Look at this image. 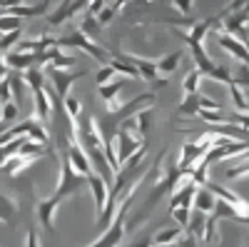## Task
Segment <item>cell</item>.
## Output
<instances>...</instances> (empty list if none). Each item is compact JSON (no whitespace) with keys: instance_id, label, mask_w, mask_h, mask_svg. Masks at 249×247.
I'll return each instance as SVG.
<instances>
[{"instance_id":"cell-1","label":"cell","mask_w":249,"mask_h":247,"mask_svg":"<svg viewBox=\"0 0 249 247\" xmlns=\"http://www.w3.org/2000/svg\"><path fill=\"white\" fill-rule=\"evenodd\" d=\"M57 45H62V48H77L82 53H88L95 63H100V65H110V60H112V53L110 50L97 45L95 38H90L88 33H82L80 28H70L62 38H57Z\"/></svg>"},{"instance_id":"cell-2","label":"cell","mask_w":249,"mask_h":247,"mask_svg":"<svg viewBox=\"0 0 249 247\" xmlns=\"http://www.w3.org/2000/svg\"><path fill=\"white\" fill-rule=\"evenodd\" d=\"M82 185H88V177H82L75 168H72V162L68 157V150L60 145V177H57V188L53 195H57L60 200H65V197H72Z\"/></svg>"},{"instance_id":"cell-3","label":"cell","mask_w":249,"mask_h":247,"mask_svg":"<svg viewBox=\"0 0 249 247\" xmlns=\"http://www.w3.org/2000/svg\"><path fill=\"white\" fill-rule=\"evenodd\" d=\"M249 152V140H234V137H224V135H214V142L210 152L202 157L204 165H217L222 160H230V157H239Z\"/></svg>"},{"instance_id":"cell-4","label":"cell","mask_w":249,"mask_h":247,"mask_svg":"<svg viewBox=\"0 0 249 247\" xmlns=\"http://www.w3.org/2000/svg\"><path fill=\"white\" fill-rule=\"evenodd\" d=\"M212 142H214V135L204 133L197 142H187V145H182V152H179V160H177V168L182 170V175L190 177L192 168H195V165H197L207 152H210Z\"/></svg>"},{"instance_id":"cell-5","label":"cell","mask_w":249,"mask_h":247,"mask_svg":"<svg viewBox=\"0 0 249 247\" xmlns=\"http://www.w3.org/2000/svg\"><path fill=\"white\" fill-rule=\"evenodd\" d=\"M45 75H48V80L53 82V88H55L57 97L65 100V97L70 95V88H72L85 73H82V70H75V73H72V70H62V68L48 65V68H45Z\"/></svg>"},{"instance_id":"cell-6","label":"cell","mask_w":249,"mask_h":247,"mask_svg":"<svg viewBox=\"0 0 249 247\" xmlns=\"http://www.w3.org/2000/svg\"><path fill=\"white\" fill-rule=\"evenodd\" d=\"M60 197L57 195H50V197H43L37 200L35 205V212H37V222L40 228L48 230V232H55V217H57V210H60Z\"/></svg>"},{"instance_id":"cell-7","label":"cell","mask_w":249,"mask_h":247,"mask_svg":"<svg viewBox=\"0 0 249 247\" xmlns=\"http://www.w3.org/2000/svg\"><path fill=\"white\" fill-rule=\"evenodd\" d=\"M117 57H122V60H127V63H132L135 68H137V73H140V80H144V82H157L160 77V73H157V60H150V57H142V55H135V53H115Z\"/></svg>"},{"instance_id":"cell-8","label":"cell","mask_w":249,"mask_h":247,"mask_svg":"<svg viewBox=\"0 0 249 247\" xmlns=\"http://www.w3.org/2000/svg\"><path fill=\"white\" fill-rule=\"evenodd\" d=\"M88 188H90V192H92V197H95V215L100 217L102 212H105L107 200H110V182L102 177V175L92 172V175L88 177Z\"/></svg>"},{"instance_id":"cell-9","label":"cell","mask_w":249,"mask_h":247,"mask_svg":"<svg viewBox=\"0 0 249 247\" xmlns=\"http://www.w3.org/2000/svg\"><path fill=\"white\" fill-rule=\"evenodd\" d=\"M217 45L224 50V53H230L237 63H244L249 65V48L242 43V40L237 35H230V33H217Z\"/></svg>"},{"instance_id":"cell-10","label":"cell","mask_w":249,"mask_h":247,"mask_svg":"<svg viewBox=\"0 0 249 247\" xmlns=\"http://www.w3.org/2000/svg\"><path fill=\"white\" fill-rule=\"evenodd\" d=\"M115 142H117V160H120V168L124 162H127L142 145H144V140L142 137H135V135H130V133H124V130H117V137H115ZM120 172V170H117Z\"/></svg>"},{"instance_id":"cell-11","label":"cell","mask_w":249,"mask_h":247,"mask_svg":"<svg viewBox=\"0 0 249 247\" xmlns=\"http://www.w3.org/2000/svg\"><path fill=\"white\" fill-rule=\"evenodd\" d=\"M53 110H55V105H53V100H50L48 90H45V88L33 90V115H35L40 122H43V125H48V122H50Z\"/></svg>"},{"instance_id":"cell-12","label":"cell","mask_w":249,"mask_h":247,"mask_svg":"<svg viewBox=\"0 0 249 247\" xmlns=\"http://www.w3.org/2000/svg\"><path fill=\"white\" fill-rule=\"evenodd\" d=\"M195 195H197V185L187 177L179 188L170 195V210L172 208H187V210H190L192 205H195Z\"/></svg>"},{"instance_id":"cell-13","label":"cell","mask_w":249,"mask_h":247,"mask_svg":"<svg viewBox=\"0 0 249 247\" xmlns=\"http://www.w3.org/2000/svg\"><path fill=\"white\" fill-rule=\"evenodd\" d=\"M204 188H210L219 200H224V202H230L232 208H237L242 215H249V202L242 197V195H237L234 190H230V188H222V185H217V182H207Z\"/></svg>"},{"instance_id":"cell-14","label":"cell","mask_w":249,"mask_h":247,"mask_svg":"<svg viewBox=\"0 0 249 247\" xmlns=\"http://www.w3.org/2000/svg\"><path fill=\"white\" fill-rule=\"evenodd\" d=\"M5 63H8V70H15V73H25L30 68H40L37 55H33V53H18V50L5 53Z\"/></svg>"},{"instance_id":"cell-15","label":"cell","mask_w":249,"mask_h":247,"mask_svg":"<svg viewBox=\"0 0 249 247\" xmlns=\"http://www.w3.org/2000/svg\"><path fill=\"white\" fill-rule=\"evenodd\" d=\"M187 48H190V53H192V63H195V68H197L204 77H210L212 70L217 68V63L210 57V53L204 50V45H202V43H190Z\"/></svg>"},{"instance_id":"cell-16","label":"cell","mask_w":249,"mask_h":247,"mask_svg":"<svg viewBox=\"0 0 249 247\" xmlns=\"http://www.w3.org/2000/svg\"><path fill=\"white\" fill-rule=\"evenodd\" d=\"M20 212V202L15 195L0 190V225H15Z\"/></svg>"},{"instance_id":"cell-17","label":"cell","mask_w":249,"mask_h":247,"mask_svg":"<svg viewBox=\"0 0 249 247\" xmlns=\"http://www.w3.org/2000/svg\"><path fill=\"white\" fill-rule=\"evenodd\" d=\"M120 93H122V82H110V85L100 88V95H102V100L107 102V113L110 115H117L124 108V102L120 100Z\"/></svg>"},{"instance_id":"cell-18","label":"cell","mask_w":249,"mask_h":247,"mask_svg":"<svg viewBox=\"0 0 249 247\" xmlns=\"http://www.w3.org/2000/svg\"><path fill=\"white\" fill-rule=\"evenodd\" d=\"M50 5L53 0H43L37 5H15V8H5L8 15H18V18H37V15H50Z\"/></svg>"},{"instance_id":"cell-19","label":"cell","mask_w":249,"mask_h":247,"mask_svg":"<svg viewBox=\"0 0 249 247\" xmlns=\"http://www.w3.org/2000/svg\"><path fill=\"white\" fill-rule=\"evenodd\" d=\"M214 205H217V195H214L210 188H197V195H195V208H197V212L212 215Z\"/></svg>"},{"instance_id":"cell-20","label":"cell","mask_w":249,"mask_h":247,"mask_svg":"<svg viewBox=\"0 0 249 247\" xmlns=\"http://www.w3.org/2000/svg\"><path fill=\"white\" fill-rule=\"evenodd\" d=\"M182 57H184L182 50H172V53H167V55H162V57L157 60V73H160V75H172V73L179 68Z\"/></svg>"},{"instance_id":"cell-21","label":"cell","mask_w":249,"mask_h":247,"mask_svg":"<svg viewBox=\"0 0 249 247\" xmlns=\"http://www.w3.org/2000/svg\"><path fill=\"white\" fill-rule=\"evenodd\" d=\"M182 235H184V228H179V225L177 228H162L152 235V242L155 245H175Z\"/></svg>"},{"instance_id":"cell-22","label":"cell","mask_w":249,"mask_h":247,"mask_svg":"<svg viewBox=\"0 0 249 247\" xmlns=\"http://www.w3.org/2000/svg\"><path fill=\"white\" fill-rule=\"evenodd\" d=\"M199 113V93L197 95H184L182 102L177 105V115L179 117H197Z\"/></svg>"},{"instance_id":"cell-23","label":"cell","mask_w":249,"mask_h":247,"mask_svg":"<svg viewBox=\"0 0 249 247\" xmlns=\"http://www.w3.org/2000/svg\"><path fill=\"white\" fill-rule=\"evenodd\" d=\"M227 88H230V97L234 102V113H247V108H249V93L244 88H239L237 82H232V85H227Z\"/></svg>"},{"instance_id":"cell-24","label":"cell","mask_w":249,"mask_h":247,"mask_svg":"<svg viewBox=\"0 0 249 247\" xmlns=\"http://www.w3.org/2000/svg\"><path fill=\"white\" fill-rule=\"evenodd\" d=\"M37 160H30V157H23V155H13L10 160H8V165H5V172L10 175V177H18L20 172H23V170H28L30 168V165H35Z\"/></svg>"},{"instance_id":"cell-25","label":"cell","mask_w":249,"mask_h":247,"mask_svg":"<svg viewBox=\"0 0 249 247\" xmlns=\"http://www.w3.org/2000/svg\"><path fill=\"white\" fill-rule=\"evenodd\" d=\"M202 77H204V75H202L197 68H192L190 73L182 77V93H184V95H197V93H199V80H202Z\"/></svg>"},{"instance_id":"cell-26","label":"cell","mask_w":249,"mask_h":247,"mask_svg":"<svg viewBox=\"0 0 249 247\" xmlns=\"http://www.w3.org/2000/svg\"><path fill=\"white\" fill-rule=\"evenodd\" d=\"M23 77H25V82H28L30 93H33V90H40V88H45V80H48V75H45L43 68H30V70L23 73Z\"/></svg>"},{"instance_id":"cell-27","label":"cell","mask_w":249,"mask_h":247,"mask_svg":"<svg viewBox=\"0 0 249 247\" xmlns=\"http://www.w3.org/2000/svg\"><path fill=\"white\" fill-rule=\"evenodd\" d=\"M152 117H155L152 108H142L140 113H135V120H137V130H140V135H142V137H147V133H150V125H152Z\"/></svg>"},{"instance_id":"cell-28","label":"cell","mask_w":249,"mask_h":247,"mask_svg":"<svg viewBox=\"0 0 249 247\" xmlns=\"http://www.w3.org/2000/svg\"><path fill=\"white\" fill-rule=\"evenodd\" d=\"M62 108H65V115H68L72 122H80V117H82V102H80L77 97L68 95L65 100H62Z\"/></svg>"},{"instance_id":"cell-29","label":"cell","mask_w":249,"mask_h":247,"mask_svg":"<svg viewBox=\"0 0 249 247\" xmlns=\"http://www.w3.org/2000/svg\"><path fill=\"white\" fill-rule=\"evenodd\" d=\"M207 172H210V165H204V162L199 160L195 168H192V172H190V180L197 185V188H204V185L210 182V175H207Z\"/></svg>"},{"instance_id":"cell-30","label":"cell","mask_w":249,"mask_h":247,"mask_svg":"<svg viewBox=\"0 0 249 247\" xmlns=\"http://www.w3.org/2000/svg\"><path fill=\"white\" fill-rule=\"evenodd\" d=\"M197 117L204 120V122H210V125H224V122H230V117H227L222 110H202L199 108Z\"/></svg>"},{"instance_id":"cell-31","label":"cell","mask_w":249,"mask_h":247,"mask_svg":"<svg viewBox=\"0 0 249 247\" xmlns=\"http://www.w3.org/2000/svg\"><path fill=\"white\" fill-rule=\"evenodd\" d=\"M13 30H23V18L5 13L3 18H0V35H3V33H13Z\"/></svg>"},{"instance_id":"cell-32","label":"cell","mask_w":249,"mask_h":247,"mask_svg":"<svg viewBox=\"0 0 249 247\" xmlns=\"http://www.w3.org/2000/svg\"><path fill=\"white\" fill-rule=\"evenodd\" d=\"M210 80L222 82V85H232V82H234V77H232V73H230V65H219V63H217V68L212 70Z\"/></svg>"},{"instance_id":"cell-33","label":"cell","mask_w":249,"mask_h":247,"mask_svg":"<svg viewBox=\"0 0 249 247\" xmlns=\"http://www.w3.org/2000/svg\"><path fill=\"white\" fill-rule=\"evenodd\" d=\"M82 33H88L90 38H95L100 30H102V25L97 23V18L95 15H90V13H85V20H82V25H77Z\"/></svg>"},{"instance_id":"cell-34","label":"cell","mask_w":249,"mask_h":247,"mask_svg":"<svg viewBox=\"0 0 249 247\" xmlns=\"http://www.w3.org/2000/svg\"><path fill=\"white\" fill-rule=\"evenodd\" d=\"M18 113H20V105H15L13 100L0 105V120H3V122H15L18 120Z\"/></svg>"},{"instance_id":"cell-35","label":"cell","mask_w":249,"mask_h":247,"mask_svg":"<svg viewBox=\"0 0 249 247\" xmlns=\"http://www.w3.org/2000/svg\"><path fill=\"white\" fill-rule=\"evenodd\" d=\"M224 177H227V180H242V177H249V160L234 165V168H230V170H224Z\"/></svg>"},{"instance_id":"cell-36","label":"cell","mask_w":249,"mask_h":247,"mask_svg":"<svg viewBox=\"0 0 249 247\" xmlns=\"http://www.w3.org/2000/svg\"><path fill=\"white\" fill-rule=\"evenodd\" d=\"M170 217L179 225V228H190V220H192V215H190V210H187V208H172L170 210Z\"/></svg>"},{"instance_id":"cell-37","label":"cell","mask_w":249,"mask_h":247,"mask_svg":"<svg viewBox=\"0 0 249 247\" xmlns=\"http://www.w3.org/2000/svg\"><path fill=\"white\" fill-rule=\"evenodd\" d=\"M117 73H115V68L112 65H102L100 70H97V75H95V80H97V85L102 88V85H110L112 82V77H115Z\"/></svg>"},{"instance_id":"cell-38","label":"cell","mask_w":249,"mask_h":247,"mask_svg":"<svg viewBox=\"0 0 249 247\" xmlns=\"http://www.w3.org/2000/svg\"><path fill=\"white\" fill-rule=\"evenodd\" d=\"M232 77H234V82H237L239 88H244V90L249 93V65L239 63V68H237V73H234Z\"/></svg>"},{"instance_id":"cell-39","label":"cell","mask_w":249,"mask_h":247,"mask_svg":"<svg viewBox=\"0 0 249 247\" xmlns=\"http://www.w3.org/2000/svg\"><path fill=\"white\" fill-rule=\"evenodd\" d=\"M175 247H199V237L190 230H184V235L175 242Z\"/></svg>"},{"instance_id":"cell-40","label":"cell","mask_w":249,"mask_h":247,"mask_svg":"<svg viewBox=\"0 0 249 247\" xmlns=\"http://www.w3.org/2000/svg\"><path fill=\"white\" fill-rule=\"evenodd\" d=\"M172 8H175L179 15L190 18V13H192V8H195V0H172Z\"/></svg>"},{"instance_id":"cell-41","label":"cell","mask_w":249,"mask_h":247,"mask_svg":"<svg viewBox=\"0 0 249 247\" xmlns=\"http://www.w3.org/2000/svg\"><path fill=\"white\" fill-rule=\"evenodd\" d=\"M115 15H117V10L107 5V8H102V13H100V15H95V18H97V23H100L102 28H105V25H110L112 20H115Z\"/></svg>"},{"instance_id":"cell-42","label":"cell","mask_w":249,"mask_h":247,"mask_svg":"<svg viewBox=\"0 0 249 247\" xmlns=\"http://www.w3.org/2000/svg\"><path fill=\"white\" fill-rule=\"evenodd\" d=\"M13 100V93H10V80H8V75L0 80V105L3 102H10Z\"/></svg>"},{"instance_id":"cell-43","label":"cell","mask_w":249,"mask_h":247,"mask_svg":"<svg viewBox=\"0 0 249 247\" xmlns=\"http://www.w3.org/2000/svg\"><path fill=\"white\" fill-rule=\"evenodd\" d=\"M199 108H202V110H222V102H219V100H214V97L199 95Z\"/></svg>"},{"instance_id":"cell-44","label":"cell","mask_w":249,"mask_h":247,"mask_svg":"<svg viewBox=\"0 0 249 247\" xmlns=\"http://www.w3.org/2000/svg\"><path fill=\"white\" fill-rule=\"evenodd\" d=\"M25 247H43V245H40V235H37L35 228H30L25 232Z\"/></svg>"},{"instance_id":"cell-45","label":"cell","mask_w":249,"mask_h":247,"mask_svg":"<svg viewBox=\"0 0 249 247\" xmlns=\"http://www.w3.org/2000/svg\"><path fill=\"white\" fill-rule=\"evenodd\" d=\"M102 8H107V0H90V5H88L85 13H90V15H100Z\"/></svg>"},{"instance_id":"cell-46","label":"cell","mask_w":249,"mask_h":247,"mask_svg":"<svg viewBox=\"0 0 249 247\" xmlns=\"http://www.w3.org/2000/svg\"><path fill=\"white\" fill-rule=\"evenodd\" d=\"M247 5H249V0H230V5H227L224 10L232 15V13H239V10H244Z\"/></svg>"},{"instance_id":"cell-47","label":"cell","mask_w":249,"mask_h":247,"mask_svg":"<svg viewBox=\"0 0 249 247\" xmlns=\"http://www.w3.org/2000/svg\"><path fill=\"white\" fill-rule=\"evenodd\" d=\"M152 245H155V242H152L150 232H144V235H140V237H137V240H135L130 247H152Z\"/></svg>"},{"instance_id":"cell-48","label":"cell","mask_w":249,"mask_h":247,"mask_svg":"<svg viewBox=\"0 0 249 247\" xmlns=\"http://www.w3.org/2000/svg\"><path fill=\"white\" fill-rule=\"evenodd\" d=\"M130 3H132V0H115V5H112V8H115V10L120 13V10H122L124 5H130Z\"/></svg>"},{"instance_id":"cell-49","label":"cell","mask_w":249,"mask_h":247,"mask_svg":"<svg viewBox=\"0 0 249 247\" xmlns=\"http://www.w3.org/2000/svg\"><path fill=\"white\" fill-rule=\"evenodd\" d=\"M15 5H23V0H5L3 8H15Z\"/></svg>"},{"instance_id":"cell-50","label":"cell","mask_w":249,"mask_h":247,"mask_svg":"<svg viewBox=\"0 0 249 247\" xmlns=\"http://www.w3.org/2000/svg\"><path fill=\"white\" fill-rule=\"evenodd\" d=\"M237 222H239V225H244V228H249V215H242Z\"/></svg>"},{"instance_id":"cell-51","label":"cell","mask_w":249,"mask_h":247,"mask_svg":"<svg viewBox=\"0 0 249 247\" xmlns=\"http://www.w3.org/2000/svg\"><path fill=\"white\" fill-rule=\"evenodd\" d=\"M152 247H175V245H152Z\"/></svg>"},{"instance_id":"cell-52","label":"cell","mask_w":249,"mask_h":247,"mask_svg":"<svg viewBox=\"0 0 249 247\" xmlns=\"http://www.w3.org/2000/svg\"><path fill=\"white\" fill-rule=\"evenodd\" d=\"M3 15H5V8H3V5H0V18H3Z\"/></svg>"},{"instance_id":"cell-53","label":"cell","mask_w":249,"mask_h":247,"mask_svg":"<svg viewBox=\"0 0 249 247\" xmlns=\"http://www.w3.org/2000/svg\"><path fill=\"white\" fill-rule=\"evenodd\" d=\"M207 247H217V245H207Z\"/></svg>"},{"instance_id":"cell-54","label":"cell","mask_w":249,"mask_h":247,"mask_svg":"<svg viewBox=\"0 0 249 247\" xmlns=\"http://www.w3.org/2000/svg\"><path fill=\"white\" fill-rule=\"evenodd\" d=\"M244 247H249V245H244Z\"/></svg>"}]
</instances>
